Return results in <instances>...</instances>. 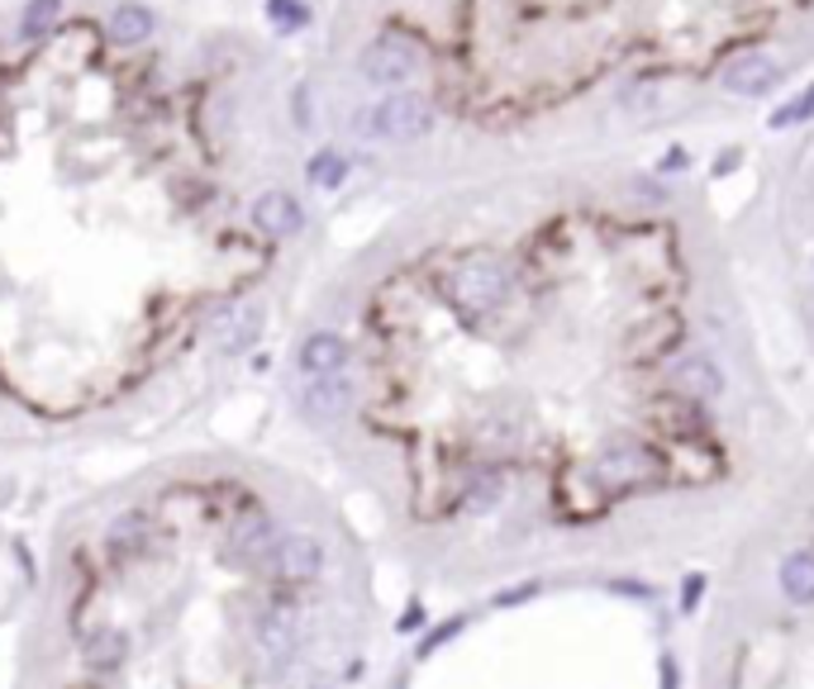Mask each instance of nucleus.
<instances>
[{
    "label": "nucleus",
    "instance_id": "b1692460",
    "mask_svg": "<svg viewBox=\"0 0 814 689\" xmlns=\"http://www.w3.org/2000/svg\"><path fill=\"white\" fill-rule=\"evenodd\" d=\"M610 595L638 599V605H653V599H657V590H653V585H643V580H610Z\"/></svg>",
    "mask_w": 814,
    "mask_h": 689
},
{
    "label": "nucleus",
    "instance_id": "bb28decb",
    "mask_svg": "<svg viewBox=\"0 0 814 689\" xmlns=\"http://www.w3.org/2000/svg\"><path fill=\"white\" fill-rule=\"evenodd\" d=\"M400 633H420V628H424V605H420V599H414V605L405 609V613H400Z\"/></svg>",
    "mask_w": 814,
    "mask_h": 689
},
{
    "label": "nucleus",
    "instance_id": "20e7f679",
    "mask_svg": "<svg viewBox=\"0 0 814 689\" xmlns=\"http://www.w3.org/2000/svg\"><path fill=\"white\" fill-rule=\"evenodd\" d=\"M357 77L367 86H381V91H410V81L420 77V53L410 38L381 34L357 53Z\"/></svg>",
    "mask_w": 814,
    "mask_h": 689
},
{
    "label": "nucleus",
    "instance_id": "a211bd4d",
    "mask_svg": "<svg viewBox=\"0 0 814 689\" xmlns=\"http://www.w3.org/2000/svg\"><path fill=\"white\" fill-rule=\"evenodd\" d=\"M129 656V637L120 633V628H105V633H96L91 642H86V662H91V670H120Z\"/></svg>",
    "mask_w": 814,
    "mask_h": 689
},
{
    "label": "nucleus",
    "instance_id": "4468645a",
    "mask_svg": "<svg viewBox=\"0 0 814 689\" xmlns=\"http://www.w3.org/2000/svg\"><path fill=\"white\" fill-rule=\"evenodd\" d=\"M277 523H271V513L263 509H248L238 513L234 528H228V547H234L238 556H271V547H277Z\"/></svg>",
    "mask_w": 814,
    "mask_h": 689
},
{
    "label": "nucleus",
    "instance_id": "5701e85b",
    "mask_svg": "<svg viewBox=\"0 0 814 689\" xmlns=\"http://www.w3.org/2000/svg\"><path fill=\"white\" fill-rule=\"evenodd\" d=\"M705 576H700V571H691V576L681 580V613H695L700 609V599H705Z\"/></svg>",
    "mask_w": 814,
    "mask_h": 689
},
{
    "label": "nucleus",
    "instance_id": "9d476101",
    "mask_svg": "<svg viewBox=\"0 0 814 689\" xmlns=\"http://www.w3.org/2000/svg\"><path fill=\"white\" fill-rule=\"evenodd\" d=\"M248 219L257 234H267V238H296L300 228H305V205H300L291 191H263L248 205Z\"/></svg>",
    "mask_w": 814,
    "mask_h": 689
},
{
    "label": "nucleus",
    "instance_id": "2eb2a0df",
    "mask_svg": "<svg viewBox=\"0 0 814 689\" xmlns=\"http://www.w3.org/2000/svg\"><path fill=\"white\" fill-rule=\"evenodd\" d=\"M153 29H157L153 10L138 5V0H120V5L110 10V20H105V34H110V43H120V48H138V43H148Z\"/></svg>",
    "mask_w": 814,
    "mask_h": 689
},
{
    "label": "nucleus",
    "instance_id": "6e6552de",
    "mask_svg": "<svg viewBox=\"0 0 814 689\" xmlns=\"http://www.w3.org/2000/svg\"><path fill=\"white\" fill-rule=\"evenodd\" d=\"M353 395L357 391L348 376H305V391L296 395V405L310 423H338L353 409Z\"/></svg>",
    "mask_w": 814,
    "mask_h": 689
},
{
    "label": "nucleus",
    "instance_id": "423d86ee",
    "mask_svg": "<svg viewBox=\"0 0 814 689\" xmlns=\"http://www.w3.org/2000/svg\"><path fill=\"white\" fill-rule=\"evenodd\" d=\"M324 571V542L310 533H291L271 547V576L281 585H310Z\"/></svg>",
    "mask_w": 814,
    "mask_h": 689
},
{
    "label": "nucleus",
    "instance_id": "9b49d317",
    "mask_svg": "<svg viewBox=\"0 0 814 689\" xmlns=\"http://www.w3.org/2000/svg\"><path fill=\"white\" fill-rule=\"evenodd\" d=\"M348 338L334 334V328H314V334L300 342L296 352V366L305 371V376H343V366H348Z\"/></svg>",
    "mask_w": 814,
    "mask_h": 689
},
{
    "label": "nucleus",
    "instance_id": "f3484780",
    "mask_svg": "<svg viewBox=\"0 0 814 689\" xmlns=\"http://www.w3.org/2000/svg\"><path fill=\"white\" fill-rule=\"evenodd\" d=\"M305 181L314 185V191H338V185L348 181V157H343L338 148H320L305 162Z\"/></svg>",
    "mask_w": 814,
    "mask_h": 689
},
{
    "label": "nucleus",
    "instance_id": "393cba45",
    "mask_svg": "<svg viewBox=\"0 0 814 689\" xmlns=\"http://www.w3.org/2000/svg\"><path fill=\"white\" fill-rule=\"evenodd\" d=\"M543 590V580H524L520 590H500L495 595V609H514V605H524V599H534Z\"/></svg>",
    "mask_w": 814,
    "mask_h": 689
},
{
    "label": "nucleus",
    "instance_id": "f03ea898",
    "mask_svg": "<svg viewBox=\"0 0 814 689\" xmlns=\"http://www.w3.org/2000/svg\"><path fill=\"white\" fill-rule=\"evenodd\" d=\"M510 271L505 262H495V257H462L453 271H448V300L471 319H481V314H495L500 305L510 300Z\"/></svg>",
    "mask_w": 814,
    "mask_h": 689
},
{
    "label": "nucleus",
    "instance_id": "7ed1b4c3",
    "mask_svg": "<svg viewBox=\"0 0 814 689\" xmlns=\"http://www.w3.org/2000/svg\"><path fill=\"white\" fill-rule=\"evenodd\" d=\"M657 476H662V462H657V452L643 448V442H634V438L600 448V456L591 462V481H595L605 495L643 490V485H653Z\"/></svg>",
    "mask_w": 814,
    "mask_h": 689
},
{
    "label": "nucleus",
    "instance_id": "aec40b11",
    "mask_svg": "<svg viewBox=\"0 0 814 689\" xmlns=\"http://www.w3.org/2000/svg\"><path fill=\"white\" fill-rule=\"evenodd\" d=\"M805 120H814V86H805V91L791 95L781 110H771V114H767V124H771V128H795V124H805Z\"/></svg>",
    "mask_w": 814,
    "mask_h": 689
},
{
    "label": "nucleus",
    "instance_id": "a878e982",
    "mask_svg": "<svg viewBox=\"0 0 814 689\" xmlns=\"http://www.w3.org/2000/svg\"><path fill=\"white\" fill-rule=\"evenodd\" d=\"M657 689H681V666L671 652H662V662H657Z\"/></svg>",
    "mask_w": 814,
    "mask_h": 689
},
{
    "label": "nucleus",
    "instance_id": "ddd939ff",
    "mask_svg": "<svg viewBox=\"0 0 814 689\" xmlns=\"http://www.w3.org/2000/svg\"><path fill=\"white\" fill-rule=\"evenodd\" d=\"M777 585H781L785 605L810 609V605H814V547L785 552V556H781V571H777Z\"/></svg>",
    "mask_w": 814,
    "mask_h": 689
},
{
    "label": "nucleus",
    "instance_id": "0eeeda50",
    "mask_svg": "<svg viewBox=\"0 0 814 689\" xmlns=\"http://www.w3.org/2000/svg\"><path fill=\"white\" fill-rule=\"evenodd\" d=\"M777 81H781V63L771 53H738V57H728L724 71H720L724 91L728 95H743V100L767 95Z\"/></svg>",
    "mask_w": 814,
    "mask_h": 689
},
{
    "label": "nucleus",
    "instance_id": "dca6fc26",
    "mask_svg": "<svg viewBox=\"0 0 814 689\" xmlns=\"http://www.w3.org/2000/svg\"><path fill=\"white\" fill-rule=\"evenodd\" d=\"M500 499H505V471L500 466H477L462 485V509L471 513H491Z\"/></svg>",
    "mask_w": 814,
    "mask_h": 689
},
{
    "label": "nucleus",
    "instance_id": "f257e3e1",
    "mask_svg": "<svg viewBox=\"0 0 814 689\" xmlns=\"http://www.w3.org/2000/svg\"><path fill=\"white\" fill-rule=\"evenodd\" d=\"M434 124H438V110H434V100L420 91H386L381 100H371V105L357 114V134L371 143H391V148L428 138Z\"/></svg>",
    "mask_w": 814,
    "mask_h": 689
},
{
    "label": "nucleus",
    "instance_id": "39448f33",
    "mask_svg": "<svg viewBox=\"0 0 814 689\" xmlns=\"http://www.w3.org/2000/svg\"><path fill=\"white\" fill-rule=\"evenodd\" d=\"M253 652L257 662H263L267 670H286L296 662L300 652V623L291 609H267L263 619L253 623Z\"/></svg>",
    "mask_w": 814,
    "mask_h": 689
},
{
    "label": "nucleus",
    "instance_id": "1a4fd4ad",
    "mask_svg": "<svg viewBox=\"0 0 814 689\" xmlns=\"http://www.w3.org/2000/svg\"><path fill=\"white\" fill-rule=\"evenodd\" d=\"M671 385H677L685 399H695V405H710V399H720L728 391V376L710 352H685V357H677V366H671Z\"/></svg>",
    "mask_w": 814,
    "mask_h": 689
},
{
    "label": "nucleus",
    "instance_id": "4be33fe9",
    "mask_svg": "<svg viewBox=\"0 0 814 689\" xmlns=\"http://www.w3.org/2000/svg\"><path fill=\"white\" fill-rule=\"evenodd\" d=\"M462 628H467V613H457V619H448V623L438 628V633H424V642H420V662H424V656H434L438 647H448V642H453L457 633H462Z\"/></svg>",
    "mask_w": 814,
    "mask_h": 689
},
{
    "label": "nucleus",
    "instance_id": "6ab92c4d",
    "mask_svg": "<svg viewBox=\"0 0 814 689\" xmlns=\"http://www.w3.org/2000/svg\"><path fill=\"white\" fill-rule=\"evenodd\" d=\"M63 20V0H29L24 14H20V38H38Z\"/></svg>",
    "mask_w": 814,
    "mask_h": 689
},
{
    "label": "nucleus",
    "instance_id": "412c9836",
    "mask_svg": "<svg viewBox=\"0 0 814 689\" xmlns=\"http://www.w3.org/2000/svg\"><path fill=\"white\" fill-rule=\"evenodd\" d=\"M267 20L281 29V34H296V29L310 24V5L305 0H267Z\"/></svg>",
    "mask_w": 814,
    "mask_h": 689
},
{
    "label": "nucleus",
    "instance_id": "f8f14e48",
    "mask_svg": "<svg viewBox=\"0 0 814 689\" xmlns=\"http://www.w3.org/2000/svg\"><path fill=\"white\" fill-rule=\"evenodd\" d=\"M263 305H238V309H228L220 324H214V348H220L224 357H234V352H248L257 334H263Z\"/></svg>",
    "mask_w": 814,
    "mask_h": 689
}]
</instances>
